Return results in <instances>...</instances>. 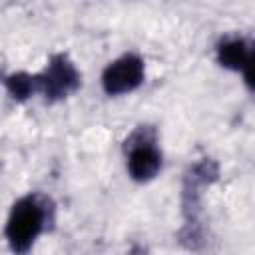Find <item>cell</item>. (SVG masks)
I'll return each mask as SVG.
<instances>
[{
    "label": "cell",
    "mask_w": 255,
    "mask_h": 255,
    "mask_svg": "<svg viewBox=\"0 0 255 255\" xmlns=\"http://www.w3.org/2000/svg\"><path fill=\"white\" fill-rule=\"evenodd\" d=\"M143 80V64L137 56H124L104 70L102 84L110 96L128 94Z\"/></svg>",
    "instance_id": "obj_2"
},
{
    "label": "cell",
    "mask_w": 255,
    "mask_h": 255,
    "mask_svg": "<svg viewBox=\"0 0 255 255\" xmlns=\"http://www.w3.org/2000/svg\"><path fill=\"white\" fill-rule=\"evenodd\" d=\"M219 64L225 66V68H231V70H239L245 66L247 58H249V52H247V46L245 42L241 40H231V42H225L219 46Z\"/></svg>",
    "instance_id": "obj_5"
},
{
    "label": "cell",
    "mask_w": 255,
    "mask_h": 255,
    "mask_svg": "<svg viewBox=\"0 0 255 255\" xmlns=\"http://www.w3.org/2000/svg\"><path fill=\"white\" fill-rule=\"evenodd\" d=\"M243 74H245V82L251 90H255V52L249 54L245 66H243Z\"/></svg>",
    "instance_id": "obj_7"
},
{
    "label": "cell",
    "mask_w": 255,
    "mask_h": 255,
    "mask_svg": "<svg viewBox=\"0 0 255 255\" xmlns=\"http://www.w3.org/2000/svg\"><path fill=\"white\" fill-rule=\"evenodd\" d=\"M44 225V211L34 199H22L14 205L8 225L6 237L16 251H26L32 241L38 237Z\"/></svg>",
    "instance_id": "obj_1"
},
{
    "label": "cell",
    "mask_w": 255,
    "mask_h": 255,
    "mask_svg": "<svg viewBox=\"0 0 255 255\" xmlns=\"http://www.w3.org/2000/svg\"><path fill=\"white\" fill-rule=\"evenodd\" d=\"M34 80H36V78H28V76H24V74H18V76H12V78L8 80V86H10V90H12L14 96L24 98V96H28V94L34 90Z\"/></svg>",
    "instance_id": "obj_6"
},
{
    "label": "cell",
    "mask_w": 255,
    "mask_h": 255,
    "mask_svg": "<svg viewBox=\"0 0 255 255\" xmlns=\"http://www.w3.org/2000/svg\"><path fill=\"white\" fill-rule=\"evenodd\" d=\"M159 167H161V155L149 141H139L137 145L129 147L128 169L133 179L147 181L159 171Z\"/></svg>",
    "instance_id": "obj_4"
},
{
    "label": "cell",
    "mask_w": 255,
    "mask_h": 255,
    "mask_svg": "<svg viewBox=\"0 0 255 255\" xmlns=\"http://www.w3.org/2000/svg\"><path fill=\"white\" fill-rule=\"evenodd\" d=\"M38 84L48 96L62 98V96H66L68 92H72L78 86V74H76L74 66L60 56L50 64L46 74H42L38 78Z\"/></svg>",
    "instance_id": "obj_3"
}]
</instances>
